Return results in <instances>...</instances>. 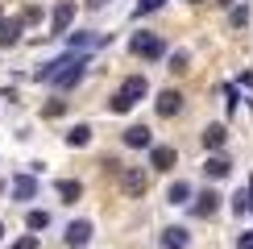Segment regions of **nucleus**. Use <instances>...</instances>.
<instances>
[{
	"mask_svg": "<svg viewBox=\"0 0 253 249\" xmlns=\"http://www.w3.org/2000/svg\"><path fill=\"white\" fill-rule=\"evenodd\" d=\"M83 67H87V58H83V54H75V58H71L67 67H62L58 75H54V87H58V91H67V87H75V83L83 79Z\"/></svg>",
	"mask_w": 253,
	"mask_h": 249,
	"instance_id": "3",
	"label": "nucleus"
},
{
	"mask_svg": "<svg viewBox=\"0 0 253 249\" xmlns=\"http://www.w3.org/2000/svg\"><path fill=\"white\" fill-rule=\"evenodd\" d=\"M216 4H220V8H228V4H233V0H216Z\"/></svg>",
	"mask_w": 253,
	"mask_h": 249,
	"instance_id": "27",
	"label": "nucleus"
},
{
	"mask_svg": "<svg viewBox=\"0 0 253 249\" xmlns=\"http://www.w3.org/2000/svg\"><path fill=\"white\" fill-rule=\"evenodd\" d=\"M237 249H253V233H241L237 237Z\"/></svg>",
	"mask_w": 253,
	"mask_h": 249,
	"instance_id": "25",
	"label": "nucleus"
},
{
	"mask_svg": "<svg viewBox=\"0 0 253 249\" xmlns=\"http://www.w3.org/2000/svg\"><path fill=\"white\" fill-rule=\"evenodd\" d=\"M162 4H166V0H137L133 13H137V17H145V13H154V8H162Z\"/></svg>",
	"mask_w": 253,
	"mask_h": 249,
	"instance_id": "20",
	"label": "nucleus"
},
{
	"mask_svg": "<svg viewBox=\"0 0 253 249\" xmlns=\"http://www.w3.org/2000/svg\"><path fill=\"white\" fill-rule=\"evenodd\" d=\"M158 245H162V249H187V245H191V237H187V228H162V237H158Z\"/></svg>",
	"mask_w": 253,
	"mask_h": 249,
	"instance_id": "9",
	"label": "nucleus"
},
{
	"mask_svg": "<svg viewBox=\"0 0 253 249\" xmlns=\"http://www.w3.org/2000/svg\"><path fill=\"white\" fill-rule=\"evenodd\" d=\"M87 141H91V129H87V124H75V129L67 133V145H71V150H83Z\"/></svg>",
	"mask_w": 253,
	"mask_h": 249,
	"instance_id": "18",
	"label": "nucleus"
},
{
	"mask_svg": "<svg viewBox=\"0 0 253 249\" xmlns=\"http://www.w3.org/2000/svg\"><path fill=\"white\" fill-rule=\"evenodd\" d=\"M187 200H191V187H187L183 179H174L170 191H166V204H187Z\"/></svg>",
	"mask_w": 253,
	"mask_h": 249,
	"instance_id": "17",
	"label": "nucleus"
},
{
	"mask_svg": "<svg viewBox=\"0 0 253 249\" xmlns=\"http://www.w3.org/2000/svg\"><path fill=\"white\" fill-rule=\"evenodd\" d=\"M121 183H125V191H129L133 200H141V195H145V187H150V179H145L141 170H121Z\"/></svg>",
	"mask_w": 253,
	"mask_h": 249,
	"instance_id": "10",
	"label": "nucleus"
},
{
	"mask_svg": "<svg viewBox=\"0 0 253 249\" xmlns=\"http://www.w3.org/2000/svg\"><path fill=\"white\" fill-rule=\"evenodd\" d=\"M191 212H195V216H204V220H208V216H216V212H220V195H216V191H204V195H195Z\"/></svg>",
	"mask_w": 253,
	"mask_h": 249,
	"instance_id": "11",
	"label": "nucleus"
},
{
	"mask_svg": "<svg viewBox=\"0 0 253 249\" xmlns=\"http://www.w3.org/2000/svg\"><path fill=\"white\" fill-rule=\"evenodd\" d=\"M21 25H25L21 17H13V21H0V46H13V42L21 38Z\"/></svg>",
	"mask_w": 253,
	"mask_h": 249,
	"instance_id": "15",
	"label": "nucleus"
},
{
	"mask_svg": "<svg viewBox=\"0 0 253 249\" xmlns=\"http://www.w3.org/2000/svg\"><path fill=\"white\" fill-rule=\"evenodd\" d=\"M129 50H133L137 58H145V62H158V58L166 54V46H162V38H158V34H137L129 42Z\"/></svg>",
	"mask_w": 253,
	"mask_h": 249,
	"instance_id": "2",
	"label": "nucleus"
},
{
	"mask_svg": "<svg viewBox=\"0 0 253 249\" xmlns=\"http://www.w3.org/2000/svg\"><path fill=\"white\" fill-rule=\"evenodd\" d=\"M228 21H233L237 29H241V25H249V4H241V8H233V17H228Z\"/></svg>",
	"mask_w": 253,
	"mask_h": 249,
	"instance_id": "22",
	"label": "nucleus"
},
{
	"mask_svg": "<svg viewBox=\"0 0 253 249\" xmlns=\"http://www.w3.org/2000/svg\"><path fill=\"white\" fill-rule=\"evenodd\" d=\"M58 195H62V204H75L83 195V183L79 179H58Z\"/></svg>",
	"mask_w": 253,
	"mask_h": 249,
	"instance_id": "16",
	"label": "nucleus"
},
{
	"mask_svg": "<svg viewBox=\"0 0 253 249\" xmlns=\"http://www.w3.org/2000/svg\"><path fill=\"white\" fill-rule=\"evenodd\" d=\"M0 237H4V224H0Z\"/></svg>",
	"mask_w": 253,
	"mask_h": 249,
	"instance_id": "29",
	"label": "nucleus"
},
{
	"mask_svg": "<svg viewBox=\"0 0 253 249\" xmlns=\"http://www.w3.org/2000/svg\"><path fill=\"white\" fill-rule=\"evenodd\" d=\"M13 195H17V200H34V195H38V179H34V174H17V179H13Z\"/></svg>",
	"mask_w": 253,
	"mask_h": 249,
	"instance_id": "13",
	"label": "nucleus"
},
{
	"mask_svg": "<svg viewBox=\"0 0 253 249\" xmlns=\"http://www.w3.org/2000/svg\"><path fill=\"white\" fill-rule=\"evenodd\" d=\"M71 17H75V0H58V4H54V17H50V29H54V34H67Z\"/></svg>",
	"mask_w": 253,
	"mask_h": 249,
	"instance_id": "7",
	"label": "nucleus"
},
{
	"mask_svg": "<svg viewBox=\"0 0 253 249\" xmlns=\"http://www.w3.org/2000/svg\"><path fill=\"white\" fill-rule=\"evenodd\" d=\"M224 141H228V129H224V124H208V129H204V150H220Z\"/></svg>",
	"mask_w": 253,
	"mask_h": 249,
	"instance_id": "14",
	"label": "nucleus"
},
{
	"mask_svg": "<svg viewBox=\"0 0 253 249\" xmlns=\"http://www.w3.org/2000/svg\"><path fill=\"white\" fill-rule=\"evenodd\" d=\"M228 170H233V162H228L224 154H212V158L204 162V174H208V179H224Z\"/></svg>",
	"mask_w": 253,
	"mask_h": 249,
	"instance_id": "12",
	"label": "nucleus"
},
{
	"mask_svg": "<svg viewBox=\"0 0 253 249\" xmlns=\"http://www.w3.org/2000/svg\"><path fill=\"white\" fill-rule=\"evenodd\" d=\"M174 158H178L174 145H154L150 150V166L154 170H174Z\"/></svg>",
	"mask_w": 253,
	"mask_h": 249,
	"instance_id": "8",
	"label": "nucleus"
},
{
	"mask_svg": "<svg viewBox=\"0 0 253 249\" xmlns=\"http://www.w3.org/2000/svg\"><path fill=\"white\" fill-rule=\"evenodd\" d=\"M145 91H150V83H145V75H129V79H125L121 87H117V96H112V104H108V108H112V112H129L133 104L145 96Z\"/></svg>",
	"mask_w": 253,
	"mask_h": 249,
	"instance_id": "1",
	"label": "nucleus"
},
{
	"mask_svg": "<svg viewBox=\"0 0 253 249\" xmlns=\"http://www.w3.org/2000/svg\"><path fill=\"white\" fill-rule=\"evenodd\" d=\"M25 224H29V233H42V228L50 224V212H42V208H34V212L25 216Z\"/></svg>",
	"mask_w": 253,
	"mask_h": 249,
	"instance_id": "19",
	"label": "nucleus"
},
{
	"mask_svg": "<svg viewBox=\"0 0 253 249\" xmlns=\"http://www.w3.org/2000/svg\"><path fill=\"white\" fill-rule=\"evenodd\" d=\"M170 71H187V50H178V54H170Z\"/></svg>",
	"mask_w": 253,
	"mask_h": 249,
	"instance_id": "23",
	"label": "nucleus"
},
{
	"mask_svg": "<svg viewBox=\"0 0 253 249\" xmlns=\"http://www.w3.org/2000/svg\"><path fill=\"white\" fill-rule=\"evenodd\" d=\"M13 249H42V241H38L34 233H25V237H17V241H13Z\"/></svg>",
	"mask_w": 253,
	"mask_h": 249,
	"instance_id": "21",
	"label": "nucleus"
},
{
	"mask_svg": "<svg viewBox=\"0 0 253 249\" xmlns=\"http://www.w3.org/2000/svg\"><path fill=\"white\" fill-rule=\"evenodd\" d=\"M121 141L129 145V150H150V145H154V133L145 129V124H129V129L121 133Z\"/></svg>",
	"mask_w": 253,
	"mask_h": 249,
	"instance_id": "4",
	"label": "nucleus"
},
{
	"mask_svg": "<svg viewBox=\"0 0 253 249\" xmlns=\"http://www.w3.org/2000/svg\"><path fill=\"white\" fill-rule=\"evenodd\" d=\"M87 241H91V220H71L67 224V245L71 249H83Z\"/></svg>",
	"mask_w": 253,
	"mask_h": 249,
	"instance_id": "6",
	"label": "nucleus"
},
{
	"mask_svg": "<svg viewBox=\"0 0 253 249\" xmlns=\"http://www.w3.org/2000/svg\"><path fill=\"white\" fill-rule=\"evenodd\" d=\"M187 4H204V0H187Z\"/></svg>",
	"mask_w": 253,
	"mask_h": 249,
	"instance_id": "28",
	"label": "nucleus"
},
{
	"mask_svg": "<svg viewBox=\"0 0 253 249\" xmlns=\"http://www.w3.org/2000/svg\"><path fill=\"white\" fill-rule=\"evenodd\" d=\"M104 4H108V0H87V8H104Z\"/></svg>",
	"mask_w": 253,
	"mask_h": 249,
	"instance_id": "26",
	"label": "nucleus"
},
{
	"mask_svg": "<svg viewBox=\"0 0 253 249\" xmlns=\"http://www.w3.org/2000/svg\"><path fill=\"white\" fill-rule=\"evenodd\" d=\"M178 112H183V91L166 87L162 96H158V117H178Z\"/></svg>",
	"mask_w": 253,
	"mask_h": 249,
	"instance_id": "5",
	"label": "nucleus"
},
{
	"mask_svg": "<svg viewBox=\"0 0 253 249\" xmlns=\"http://www.w3.org/2000/svg\"><path fill=\"white\" fill-rule=\"evenodd\" d=\"M62 112H67V104H62V100H50L46 104V117H62Z\"/></svg>",
	"mask_w": 253,
	"mask_h": 249,
	"instance_id": "24",
	"label": "nucleus"
}]
</instances>
